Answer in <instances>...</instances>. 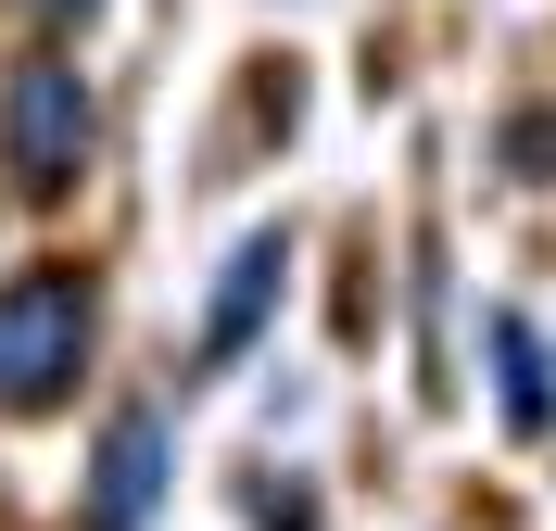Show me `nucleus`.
I'll return each instance as SVG.
<instances>
[{"label": "nucleus", "instance_id": "obj_1", "mask_svg": "<svg viewBox=\"0 0 556 531\" xmlns=\"http://www.w3.org/2000/svg\"><path fill=\"white\" fill-rule=\"evenodd\" d=\"M76 367H89V279H64V266L13 279L0 291V405L38 418L51 392H76Z\"/></svg>", "mask_w": 556, "mask_h": 531}, {"label": "nucleus", "instance_id": "obj_2", "mask_svg": "<svg viewBox=\"0 0 556 531\" xmlns=\"http://www.w3.org/2000/svg\"><path fill=\"white\" fill-rule=\"evenodd\" d=\"M0 152H13V177H26V190H64V177L89 165V89H76V64H13Z\"/></svg>", "mask_w": 556, "mask_h": 531}, {"label": "nucleus", "instance_id": "obj_3", "mask_svg": "<svg viewBox=\"0 0 556 531\" xmlns=\"http://www.w3.org/2000/svg\"><path fill=\"white\" fill-rule=\"evenodd\" d=\"M165 468H177L165 405H114V418H102V456H89V531H152Z\"/></svg>", "mask_w": 556, "mask_h": 531}, {"label": "nucleus", "instance_id": "obj_4", "mask_svg": "<svg viewBox=\"0 0 556 531\" xmlns=\"http://www.w3.org/2000/svg\"><path fill=\"white\" fill-rule=\"evenodd\" d=\"M291 279V241L278 228H253L241 253H228V279H215V317H203V354H241L253 329H266V291Z\"/></svg>", "mask_w": 556, "mask_h": 531}, {"label": "nucleus", "instance_id": "obj_5", "mask_svg": "<svg viewBox=\"0 0 556 531\" xmlns=\"http://www.w3.org/2000/svg\"><path fill=\"white\" fill-rule=\"evenodd\" d=\"M493 367H506V430H544L556 392H544V354H531V317H493Z\"/></svg>", "mask_w": 556, "mask_h": 531}, {"label": "nucleus", "instance_id": "obj_6", "mask_svg": "<svg viewBox=\"0 0 556 531\" xmlns=\"http://www.w3.org/2000/svg\"><path fill=\"white\" fill-rule=\"evenodd\" d=\"M13 13H51V26H64V13H89V0H13Z\"/></svg>", "mask_w": 556, "mask_h": 531}]
</instances>
